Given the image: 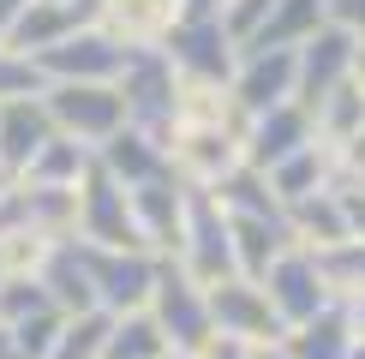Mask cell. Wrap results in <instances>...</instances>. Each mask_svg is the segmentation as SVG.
Segmentation results:
<instances>
[{
  "label": "cell",
  "mask_w": 365,
  "mask_h": 359,
  "mask_svg": "<svg viewBox=\"0 0 365 359\" xmlns=\"http://www.w3.org/2000/svg\"><path fill=\"white\" fill-rule=\"evenodd\" d=\"M150 318L162 323V335H168L174 353H204L210 341H216V323H210V293L197 288V281L180 269L174 258L156 264V288H150Z\"/></svg>",
  "instance_id": "1"
},
{
  "label": "cell",
  "mask_w": 365,
  "mask_h": 359,
  "mask_svg": "<svg viewBox=\"0 0 365 359\" xmlns=\"http://www.w3.org/2000/svg\"><path fill=\"white\" fill-rule=\"evenodd\" d=\"M174 264L186 269L197 288H216V281L240 276L234 269V228H227V209L216 204V192L186 186V234H180Z\"/></svg>",
  "instance_id": "2"
},
{
  "label": "cell",
  "mask_w": 365,
  "mask_h": 359,
  "mask_svg": "<svg viewBox=\"0 0 365 359\" xmlns=\"http://www.w3.org/2000/svg\"><path fill=\"white\" fill-rule=\"evenodd\" d=\"M162 150H168V174L180 180V186H192V192H216L222 180L246 162L240 132H227V126H192V120H174L168 138H162Z\"/></svg>",
  "instance_id": "3"
},
{
  "label": "cell",
  "mask_w": 365,
  "mask_h": 359,
  "mask_svg": "<svg viewBox=\"0 0 365 359\" xmlns=\"http://www.w3.org/2000/svg\"><path fill=\"white\" fill-rule=\"evenodd\" d=\"M120 102H126V126L150 132V138H168L174 126V96H180V72L168 66L162 48H132L126 66H120Z\"/></svg>",
  "instance_id": "4"
},
{
  "label": "cell",
  "mask_w": 365,
  "mask_h": 359,
  "mask_svg": "<svg viewBox=\"0 0 365 359\" xmlns=\"http://www.w3.org/2000/svg\"><path fill=\"white\" fill-rule=\"evenodd\" d=\"M84 251V276H90V299H96V311H138L150 306V288H156V251H114V246H90L78 239Z\"/></svg>",
  "instance_id": "5"
},
{
  "label": "cell",
  "mask_w": 365,
  "mask_h": 359,
  "mask_svg": "<svg viewBox=\"0 0 365 359\" xmlns=\"http://www.w3.org/2000/svg\"><path fill=\"white\" fill-rule=\"evenodd\" d=\"M42 108H48L54 132H66L90 150L126 126V102L114 84H42Z\"/></svg>",
  "instance_id": "6"
},
{
  "label": "cell",
  "mask_w": 365,
  "mask_h": 359,
  "mask_svg": "<svg viewBox=\"0 0 365 359\" xmlns=\"http://www.w3.org/2000/svg\"><path fill=\"white\" fill-rule=\"evenodd\" d=\"M78 239L114 246V251H150L138 222H132V192L120 186V180H108L96 162H90L84 180H78Z\"/></svg>",
  "instance_id": "7"
},
{
  "label": "cell",
  "mask_w": 365,
  "mask_h": 359,
  "mask_svg": "<svg viewBox=\"0 0 365 359\" xmlns=\"http://www.w3.org/2000/svg\"><path fill=\"white\" fill-rule=\"evenodd\" d=\"M126 54H132V48H120L108 30L78 24L72 36H60L54 48L30 54V60H36V72H42L48 84H114L120 66H126Z\"/></svg>",
  "instance_id": "8"
},
{
  "label": "cell",
  "mask_w": 365,
  "mask_h": 359,
  "mask_svg": "<svg viewBox=\"0 0 365 359\" xmlns=\"http://www.w3.org/2000/svg\"><path fill=\"white\" fill-rule=\"evenodd\" d=\"M204 293H210V323H216V335L246 341V348H264V341H282L287 335V323L276 318L264 281L227 276V281H216V288H204Z\"/></svg>",
  "instance_id": "9"
},
{
  "label": "cell",
  "mask_w": 365,
  "mask_h": 359,
  "mask_svg": "<svg viewBox=\"0 0 365 359\" xmlns=\"http://www.w3.org/2000/svg\"><path fill=\"white\" fill-rule=\"evenodd\" d=\"M162 54H168V66L180 78H216L227 84L234 78V60H240V42L222 30V19H180L168 24V36H162Z\"/></svg>",
  "instance_id": "10"
},
{
  "label": "cell",
  "mask_w": 365,
  "mask_h": 359,
  "mask_svg": "<svg viewBox=\"0 0 365 359\" xmlns=\"http://www.w3.org/2000/svg\"><path fill=\"white\" fill-rule=\"evenodd\" d=\"M257 281H264L269 306H276V318H282L287 329L306 323V318H317V311L336 299V293L324 288V269H317V258H312V251H299V246H287V251H282V258L269 264Z\"/></svg>",
  "instance_id": "11"
},
{
  "label": "cell",
  "mask_w": 365,
  "mask_h": 359,
  "mask_svg": "<svg viewBox=\"0 0 365 359\" xmlns=\"http://www.w3.org/2000/svg\"><path fill=\"white\" fill-rule=\"evenodd\" d=\"M347 72H354V36L324 24L317 36H306L294 48V102L299 108H317L336 84H347Z\"/></svg>",
  "instance_id": "12"
},
{
  "label": "cell",
  "mask_w": 365,
  "mask_h": 359,
  "mask_svg": "<svg viewBox=\"0 0 365 359\" xmlns=\"http://www.w3.org/2000/svg\"><path fill=\"white\" fill-rule=\"evenodd\" d=\"M234 102L246 114H264L276 102H294V48H240L234 60Z\"/></svg>",
  "instance_id": "13"
},
{
  "label": "cell",
  "mask_w": 365,
  "mask_h": 359,
  "mask_svg": "<svg viewBox=\"0 0 365 359\" xmlns=\"http://www.w3.org/2000/svg\"><path fill=\"white\" fill-rule=\"evenodd\" d=\"M317 138V126H312V108H299V102H276V108H264V114H252L246 120V168H276L282 156H294V150H306Z\"/></svg>",
  "instance_id": "14"
},
{
  "label": "cell",
  "mask_w": 365,
  "mask_h": 359,
  "mask_svg": "<svg viewBox=\"0 0 365 359\" xmlns=\"http://www.w3.org/2000/svg\"><path fill=\"white\" fill-rule=\"evenodd\" d=\"M132 222H138L144 246L156 258H174L180 251V234H186V186L168 174V180H150V186H132Z\"/></svg>",
  "instance_id": "15"
},
{
  "label": "cell",
  "mask_w": 365,
  "mask_h": 359,
  "mask_svg": "<svg viewBox=\"0 0 365 359\" xmlns=\"http://www.w3.org/2000/svg\"><path fill=\"white\" fill-rule=\"evenodd\" d=\"M96 168L132 192V186H150V180H168V150H162V138H150L138 126H120L114 138L96 144Z\"/></svg>",
  "instance_id": "16"
},
{
  "label": "cell",
  "mask_w": 365,
  "mask_h": 359,
  "mask_svg": "<svg viewBox=\"0 0 365 359\" xmlns=\"http://www.w3.org/2000/svg\"><path fill=\"white\" fill-rule=\"evenodd\" d=\"M174 19H180V0H102L90 24L108 30L120 48H162Z\"/></svg>",
  "instance_id": "17"
},
{
  "label": "cell",
  "mask_w": 365,
  "mask_h": 359,
  "mask_svg": "<svg viewBox=\"0 0 365 359\" xmlns=\"http://www.w3.org/2000/svg\"><path fill=\"white\" fill-rule=\"evenodd\" d=\"M48 138H54V120H48V108H42V96L0 102V174L19 180L30 168V156H36Z\"/></svg>",
  "instance_id": "18"
},
{
  "label": "cell",
  "mask_w": 365,
  "mask_h": 359,
  "mask_svg": "<svg viewBox=\"0 0 365 359\" xmlns=\"http://www.w3.org/2000/svg\"><path fill=\"white\" fill-rule=\"evenodd\" d=\"M282 222H287V239H294L299 251H329V246H341V239H354V234H347V216H341L336 186L294 198V204L282 209Z\"/></svg>",
  "instance_id": "19"
},
{
  "label": "cell",
  "mask_w": 365,
  "mask_h": 359,
  "mask_svg": "<svg viewBox=\"0 0 365 359\" xmlns=\"http://www.w3.org/2000/svg\"><path fill=\"white\" fill-rule=\"evenodd\" d=\"M78 24H90V19L72 6V0H24L19 19H12V30H6V48L42 54V48H54L60 36H72Z\"/></svg>",
  "instance_id": "20"
},
{
  "label": "cell",
  "mask_w": 365,
  "mask_h": 359,
  "mask_svg": "<svg viewBox=\"0 0 365 359\" xmlns=\"http://www.w3.org/2000/svg\"><path fill=\"white\" fill-rule=\"evenodd\" d=\"M282 341H287V353H294V359H347V353H354V318H347L341 299H329L317 318L294 323Z\"/></svg>",
  "instance_id": "21"
},
{
  "label": "cell",
  "mask_w": 365,
  "mask_h": 359,
  "mask_svg": "<svg viewBox=\"0 0 365 359\" xmlns=\"http://www.w3.org/2000/svg\"><path fill=\"white\" fill-rule=\"evenodd\" d=\"M269 180V192L282 198V209L294 204V198H306V192H324V186H336V156H329V144H306V150H294V156H282L276 168H264Z\"/></svg>",
  "instance_id": "22"
},
{
  "label": "cell",
  "mask_w": 365,
  "mask_h": 359,
  "mask_svg": "<svg viewBox=\"0 0 365 359\" xmlns=\"http://www.w3.org/2000/svg\"><path fill=\"white\" fill-rule=\"evenodd\" d=\"M227 228H234V269H240V276H252V281L264 276L287 246H294L282 216H227Z\"/></svg>",
  "instance_id": "23"
},
{
  "label": "cell",
  "mask_w": 365,
  "mask_h": 359,
  "mask_svg": "<svg viewBox=\"0 0 365 359\" xmlns=\"http://www.w3.org/2000/svg\"><path fill=\"white\" fill-rule=\"evenodd\" d=\"M36 281L48 288V299L60 311H96V299H90V276H84V251H78V239H60V246L42 258L36 269Z\"/></svg>",
  "instance_id": "24"
},
{
  "label": "cell",
  "mask_w": 365,
  "mask_h": 359,
  "mask_svg": "<svg viewBox=\"0 0 365 359\" xmlns=\"http://www.w3.org/2000/svg\"><path fill=\"white\" fill-rule=\"evenodd\" d=\"M324 24H329V6H324V0H276L269 19H264V30H257L246 48H299V42L317 36Z\"/></svg>",
  "instance_id": "25"
},
{
  "label": "cell",
  "mask_w": 365,
  "mask_h": 359,
  "mask_svg": "<svg viewBox=\"0 0 365 359\" xmlns=\"http://www.w3.org/2000/svg\"><path fill=\"white\" fill-rule=\"evenodd\" d=\"M90 162H96V150H90V144L66 138V132H54V138L30 156V168H24L19 180H30V186H78Z\"/></svg>",
  "instance_id": "26"
},
{
  "label": "cell",
  "mask_w": 365,
  "mask_h": 359,
  "mask_svg": "<svg viewBox=\"0 0 365 359\" xmlns=\"http://www.w3.org/2000/svg\"><path fill=\"white\" fill-rule=\"evenodd\" d=\"M168 353V335H162V323L150 318V311H120L108 323V341H102V359H162Z\"/></svg>",
  "instance_id": "27"
},
{
  "label": "cell",
  "mask_w": 365,
  "mask_h": 359,
  "mask_svg": "<svg viewBox=\"0 0 365 359\" xmlns=\"http://www.w3.org/2000/svg\"><path fill=\"white\" fill-rule=\"evenodd\" d=\"M216 204L227 209V216H282V198L269 192V180L257 168H246V162L216 186Z\"/></svg>",
  "instance_id": "28"
},
{
  "label": "cell",
  "mask_w": 365,
  "mask_h": 359,
  "mask_svg": "<svg viewBox=\"0 0 365 359\" xmlns=\"http://www.w3.org/2000/svg\"><path fill=\"white\" fill-rule=\"evenodd\" d=\"M312 126H317V144H341L347 132H359V126H365V96H359V84H354V78L336 84V90L312 108Z\"/></svg>",
  "instance_id": "29"
},
{
  "label": "cell",
  "mask_w": 365,
  "mask_h": 359,
  "mask_svg": "<svg viewBox=\"0 0 365 359\" xmlns=\"http://www.w3.org/2000/svg\"><path fill=\"white\" fill-rule=\"evenodd\" d=\"M108 311H66V323H60L48 359H102V341H108Z\"/></svg>",
  "instance_id": "30"
},
{
  "label": "cell",
  "mask_w": 365,
  "mask_h": 359,
  "mask_svg": "<svg viewBox=\"0 0 365 359\" xmlns=\"http://www.w3.org/2000/svg\"><path fill=\"white\" fill-rule=\"evenodd\" d=\"M312 258H317V269H324V288L336 293V299L365 293V239H341V246L312 251Z\"/></svg>",
  "instance_id": "31"
},
{
  "label": "cell",
  "mask_w": 365,
  "mask_h": 359,
  "mask_svg": "<svg viewBox=\"0 0 365 359\" xmlns=\"http://www.w3.org/2000/svg\"><path fill=\"white\" fill-rule=\"evenodd\" d=\"M60 323H66V311H60V306H48V311H30V318H19V323H6V335L19 341V348H24L30 359H48V348H54V335H60Z\"/></svg>",
  "instance_id": "32"
},
{
  "label": "cell",
  "mask_w": 365,
  "mask_h": 359,
  "mask_svg": "<svg viewBox=\"0 0 365 359\" xmlns=\"http://www.w3.org/2000/svg\"><path fill=\"white\" fill-rule=\"evenodd\" d=\"M42 84H48V78L36 72V60L0 42V102H12V96H42Z\"/></svg>",
  "instance_id": "33"
},
{
  "label": "cell",
  "mask_w": 365,
  "mask_h": 359,
  "mask_svg": "<svg viewBox=\"0 0 365 359\" xmlns=\"http://www.w3.org/2000/svg\"><path fill=\"white\" fill-rule=\"evenodd\" d=\"M269 6H276V0H222V30L240 42V48H246V42L257 36V30H264Z\"/></svg>",
  "instance_id": "34"
},
{
  "label": "cell",
  "mask_w": 365,
  "mask_h": 359,
  "mask_svg": "<svg viewBox=\"0 0 365 359\" xmlns=\"http://www.w3.org/2000/svg\"><path fill=\"white\" fill-rule=\"evenodd\" d=\"M329 156H336V186H365V126L329 144Z\"/></svg>",
  "instance_id": "35"
},
{
  "label": "cell",
  "mask_w": 365,
  "mask_h": 359,
  "mask_svg": "<svg viewBox=\"0 0 365 359\" xmlns=\"http://www.w3.org/2000/svg\"><path fill=\"white\" fill-rule=\"evenodd\" d=\"M329 6V24L347 30L354 42H365V0H324Z\"/></svg>",
  "instance_id": "36"
},
{
  "label": "cell",
  "mask_w": 365,
  "mask_h": 359,
  "mask_svg": "<svg viewBox=\"0 0 365 359\" xmlns=\"http://www.w3.org/2000/svg\"><path fill=\"white\" fill-rule=\"evenodd\" d=\"M336 198H341L347 234H354V239H365V186H336Z\"/></svg>",
  "instance_id": "37"
},
{
  "label": "cell",
  "mask_w": 365,
  "mask_h": 359,
  "mask_svg": "<svg viewBox=\"0 0 365 359\" xmlns=\"http://www.w3.org/2000/svg\"><path fill=\"white\" fill-rule=\"evenodd\" d=\"M197 359H252V348H246V341H227V335H216V341H210V348L197 353Z\"/></svg>",
  "instance_id": "38"
},
{
  "label": "cell",
  "mask_w": 365,
  "mask_h": 359,
  "mask_svg": "<svg viewBox=\"0 0 365 359\" xmlns=\"http://www.w3.org/2000/svg\"><path fill=\"white\" fill-rule=\"evenodd\" d=\"M19 6H24V0H0V42H6V30H12V19H19Z\"/></svg>",
  "instance_id": "39"
},
{
  "label": "cell",
  "mask_w": 365,
  "mask_h": 359,
  "mask_svg": "<svg viewBox=\"0 0 365 359\" xmlns=\"http://www.w3.org/2000/svg\"><path fill=\"white\" fill-rule=\"evenodd\" d=\"M252 359H294V353H287V341H264V348H252Z\"/></svg>",
  "instance_id": "40"
},
{
  "label": "cell",
  "mask_w": 365,
  "mask_h": 359,
  "mask_svg": "<svg viewBox=\"0 0 365 359\" xmlns=\"http://www.w3.org/2000/svg\"><path fill=\"white\" fill-rule=\"evenodd\" d=\"M347 78H354L359 96H365V42H354V72H347Z\"/></svg>",
  "instance_id": "41"
},
{
  "label": "cell",
  "mask_w": 365,
  "mask_h": 359,
  "mask_svg": "<svg viewBox=\"0 0 365 359\" xmlns=\"http://www.w3.org/2000/svg\"><path fill=\"white\" fill-rule=\"evenodd\" d=\"M0 359H30V353L19 348V341H12V335H6V323H0Z\"/></svg>",
  "instance_id": "42"
},
{
  "label": "cell",
  "mask_w": 365,
  "mask_h": 359,
  "mask_svg": "<svg viewBox=\"0 0 365 359\" xmlns=\"http://www.w3.org/2000/svg\"><path fill=\"white\" fill-rule=\"evenodd\" d=\"M72 6H78L84 19H96V6H102V0H72Z\"/></svg>",
  "instance_id": "43"
},
{
  "label": "cell",
  "mask_w": 365,
  "mask_h": 359,
  "mask_svg": "<svg viewBox=\"0 0 365 359\" xmlns=\"http://www.w3.org/2000/svg\"><path fill=\"white\" fill-rule=\"evenodd\" d=\"M162 359H197V353H174V348H168V353H162Z\"/></svg>",
  "instance_id": "44"
},
{
  "label": "cell",
  "mask_w": 365,
  "mask_h": 359,
  "mask_svg": "<svg viewBox=\"0 0 365 359\" xmlns=\"http://www.w3.org/2000/svg\"><path fill=\"white\" fill-rule=\"evenodd\" d=\"M6 186H12V174H0V198H6Z\"/></svg>",
  "instance_id": "45"
}]
</instances>
